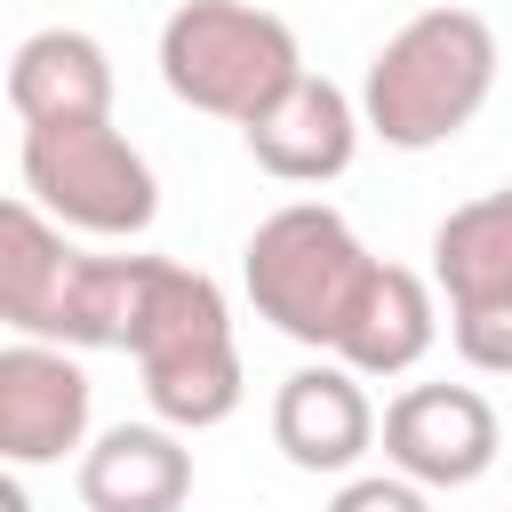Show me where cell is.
Returning a JSON list of instances; mask_svg holds the SVG:
<instances>
[{
	"label": "cell",
	"instance_id": "cell-6",
	"mask_svg": "<svg viewBox=\"0 0 512 512\" xmlns=\"http://www.w3.org/2000/svg\"><path fill=\"white\" fill-rule=\"evenodd\" d=\"M384 464L416 488H472L496 448H504V424L488 408V392L472 384H408L392 408H384Z\"/></svg>",
	"mask_w": 512,
	"mask_h": 512
},
{
	"label": "cell",
	"instance_id": "cell-14",
	"mask_svg": "<svg viewBox=\"0 0 512 512\" xmlns=\"http://www.w3.org/2000/svg\"><path fill=\"white\" fill-rule=\"evenodd\" d=\"M432 288L448 296V312H480V304H512V184L464 200L440 216L432 232Z\"/></svg>",
	"mask_w": 512,
	"mask_h": 512
},
{
	"label": "cell",
	"instance_id": "cell-11",
	"mask_svg": "<svg viewBox=\"0 0 512 512\" xmlns=\"http://www.w3.org/2000/svg\"><path fill=\"white\" fill-rule=\"evenodd\" d=\"M192 448L176 424H112L80 448V504L88 512H184Z\"/></svg>",
	"mask_w": 512,
	"mask_h": 512
},
{
	"label": "cell",
	"instance_id": "cell-9",
	"mask_svg": "<svg viewBox=\"0 0 512 512\" xmlns=\"http://www.w3.org/2000/svg\"><path fill=\"white\" fill-rule=\"evenodd\" d=\"M368 376H352L344 360H304L296 376H280L272 392V448L296 472H352L376 448V408L360 392Z\"/></svg>",
	"mask_w": 512,
	"mask_h": 512
},
{
	"label": "cell",
	"instance_id": "cell-2",
	"mask_svg": "<svg viewBox=\"0 0 512 512\" xmlns=\"http://www.w3.org/2000/svg\"><path fill=\"white\" fill-rule=\"evenodd\" d=\"M128 360L144 376V400L160 424L176 432H208L240 408L248 392V368H240V336H232V304L208 272L160 256L152 264V288H144V312H136V336H128Z\"/></svg>",
	"mask_w": 512,
	"mask_h": 512
},
{
	"label": "cell",
	"instance_id": "cell-7",
	"mask_svg": "<svg viewBox=\"0 0 512 512\" xmlns=\"http://www.w3.org/2000/svg\"><path fill=\"white\" fill-rule=\"evenodd\" d=\"M88 368L64 352V344H40V336H16L0 352V456L16 472L32 464H64L80 440H88Z\"/></svg>",
	"mask_w": 512,
	"mask_h": 512
},
{
	"label": "cell",
	"instance_id": "cell-15",
	"mask_svg": "<svg viewBox=\"0 0 512 512\" xmlns=\"http://www.w3.org/2000/svg\"><path fill=\"white\" fill-rule=\"evenodd\" d=\"M448 328H456V352H464V368H480V376H512V304L456 312Z\"/></svg>",
	"mask_w": 512,
	"mask_h": 512
},
{
	"label": "cell",
	"instance_id": "cell-3",
	"mask_svg": "<svg viewBox=\"0 0 512 512\" xmlns=\"http://www.w3.org/2000/svg\"><path fill=\"white\" fill-rule=\"evenodd\" d=\"M384 256L360 248V232L328 208V200H288L272 208L248 248H240V288L256 304V320H272L288 344H312V352H336L360 288L376 280Z\"/></svg>",
	"mask_w": 512,
	"mask_h": 512
},
{
	"label": "cell",
	"instance_id": "cell-10",
	"mask_svg": "<svg viewBox=\"0 0 512 512\" xmlns=\"http://www.w3.org/2000/svg\"><path fill=\"white\" fill-rule=\"evenodd\" d=\"M8 112L24 128L112 120V56H104V40L80 32V24H48V32L16 40V56H8Z\"/></svg>",
	"mask_w": 512,
	"mask_h": 512
},
{
	"label": "cell",
	"instance_id": "cell-1",
	"mask_svg": "<svg viewBox=\"0 0 512 512\" xmlns=\"http://www.w3.org/2000/svg\"><path fill=\"white\" fill-rule=\"evenodd\" d=\"M496 32L472 8H416L360 80V120L376 144L392 152H432L448 136H464L480 120V104L496 96Z\"/></svg>",
	"mask_w": 512,
	"mask_h": 512
},
{
	"label": "cell",
	"instance_id": "cell-8",
	"mask_svg": "<svg viewBox=\"0 0 512 512\" xmlns=\"http://www.w3.org/2000/svg\"><path fill=\"white\" fill-rule=\"evenodd\" d=\"M360 136H368L360 96H344V88L320 80V72H304L272 112H256V120L240 128L248 160H256L264 176H280V184H336V176L352 168Z\"/></svg>",
	"mask_w": 512,
	"mask_h": 512
},
{
	"label": "cell",
	"instance_id": "cell-4",
	"mask_svg": "<svg viewBox=\"0 0 512 512\" xmlns=\"http://www.w3.org/2000/svg\"><path fill=\"white\" fill-rule=\"evenodd\" d=\"M160 80L176 104L248 128L304 80V48H296L288 16H272L256 0H184L160 24Z\"/></svg>",
	"mask_w": 512,
	"mask_h": 512
},
{
	"label": "cell",
	"instance_id": "cell-5",
	"mask_svg": "<svg viewBox=\"0 0 512 512\" xmlns=\"http://www.w3.org/2000/svg\"><path fill=\"white\" fill-rule=\"evenodd\" d=\"M24 200L64 232L136 240L160 216V176L112 120H56L24 128Z\"/></svg>",
	"mask_w": 512,
	"mask_h": 512
},
{
	"label": "cell",
	"instance_id": "cell-12",
	"mask_svg": "<svg viewBox=\"0 0 512 512\" xmlns=\"http://www.w3.org/2000/svg\"><path fill=\"white\" fill-rule=\"evenodd\" d=\"M72 272H80V248L64 240V224L40 216L32 200H8V208H0V320H8L16 336L56 344Z\"/></svg>",
	"mask_w": 512,
	"mask_h": 512
},
{
	"label": "cell",
	"instance_id": "cell-13",
	"mask_svg": "<svg viewBox=\"0 0 512 512\" xmlns=\"http://www.w3.org/2000/svg\"><path fill=\"white\" fill-rule=\"evenodd\" d=\"M440 336V304H432V280L408 272V264H376V280L360 288L344 336L328 360H344L352 376H408Z\"/></svg>",
	"mask_w": 512,
	"mask_h": 512
},
{
	"label": "cell",
	"instance_id": "cell-16",
	"mask_svg": "<svg viewBox=\"0 0 512 512\" xmlns=\"http://www.w3.org/2000/svg\"><path fill=\"white\" fill-rule=\"evenodd\" d=\"M328 512H432V488H416L400 472H360L328 496Z\"/></svg>",
	"mask_w": 512,
	"mask_h": 512
}]
</instances>
